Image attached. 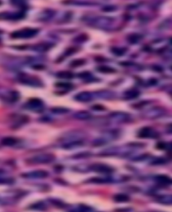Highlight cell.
Here are the masks:
<instances>
[{"label": "cell", "mask_w": 172, "mask_h": 212, "mask_svg": "<svg viewBox=\"0 0 172 212\" xmlns=\"http://www.w3.org/2000/svg\"><path fill=\"white\" fill-rule=\"evenodd\" d=\"M89 24L93 27L102 30H110L114 25V20L112 18L100 16L89 20Z\"/></svg>", "instance_id": "cell-1"}, {"label": "cell", "mask_w": 172, "mask_h": 212, "mask_svg": "<svg viewBox=\"0 0 172 212\" xmlns=\"http://www.w3.org/2000/svg\"><path fill=\"white\" fill-rule=\"evenodd\" d=\"M18 81L24 85H30L32 87H40L43 86V83L37 77L22 73L18 76Z\"/></svg>", "instance_id": "cell-2"}, {"label": "cell", "mask_w": 172, "mask_h": 212, "mask_svg": "<svg viewBox=\"0 0 172 212\" xmlns=\"http://www.w3.org/2000/svg\"><path fill=\"white\" fill-rule=\"evenodd\" d=\"M38 33V30L34 28H24L22 30L14 31L11 34L12 38H31Z\"/></svg>", "instance_id": "cell-3"}, {"label": "cell", "mask_w": 172, "mask_h": 212, "mask_svg": "<svg viewBox=\"0 0 172 212\" xmlns=\"http://www.w3.org/2000/svg\"><path fill=\"white\" fill-rule=\"evenodd\" d=\"M55 159V155L50 153L40 154L31 157L28 161L32 164H48L54 161Z\"/></svg>", "instance_id": "cell-4"}, {"label": "cell", "mask_w": 172, "mask_h": 212, "mask_svg": "<svg viewBox=\"0 0 172 212\" xmlns=\"http://www.w3.org/2000/svg\"><path fill=\"white\" fill-rule=\"evenodd\" d=\"M25 107L28 109L30 110V111L40 112L44 109V105L41 99L38 98H32L28 101V102L25 105Z\"/></svg>", "instance_id": "cell-5"}, {"label": "cell", "mask_w": 172, "mask_h": 212, "mask_svg": "<svg viewBox=\"0 0 172 212\" xmlns=\"http://www.w3.org/2000/svg\"><path fill=\"white\" fill-rule=\"evenodd\" d=\"M118 136L117 132L116 131H111L105 133L103 136L100 138H98L95 140H93V144L94 146H101L107 143L108 142L116 139Z\"/></svg>", "instance_id": "cell-6"}, {"label": "cell", "mask_w": 172, "mask_h": 212, "mask_svg": "<svg viewBox=\"0 0 172 212\" xmlns=\"http://www.w3.org/2000/svg\"><path fill=\"white\" fill-rule=\"evenodd\" d=\"M89 169L96 173L101 174H110L114 172V169L112 166L102 163H95L89 167Z\"/></svg>", "instance_id": "cell-7"}, {"label": "cell", "mask_w": 172, "mask_h": 212, "mask_svg": "<svg viewBox=\"0 0 172 212\" xmlns=\"http://www.w3.org/2000/svg\"><path fill=\"white\" fill-rule=\"evenodd\" d=\"M138 136L142 138H157L159 136V134L153 128L144 127L139 130Z\"/></svg>", "instance_id": "cell-8"}, {"label": "cell", "mask_w": 172, "mask_h": 212, "mask_svg": "<svg viewBox=\"0 0 172 212\" xmlns=\"http://www.w3.org/2000/svg\"><path fill=\"white\" fill-rule=\"evenodd\" d=\"M165 110L160 107H155L151 108L144 113L145 117L148 119H156V118L160 117L165 115Z\"/></svg>", "instance_id": "cell-9"}, {"label": "cell", "mask_w": 172, "mask_h": 212, "mask_svg": "<svg viewBox=\"0 0 172 212\" xmlns=\"http://www.w3.org/2000/svg\"><path fill=\"white\" fill-rule=\"evenodd\" d=\"M109 118L110 120H111L113 121L121 123V122H126L129 121L130 118V116L127 113L122 112H116L110 113L109 116Z\"/></svg>", "instance_id": "cell-10"}, {"label": "cell", "mask_w": 172, "mask_h": 212, "mask_svg": "<svg viewBox=\"0 0 172 212\" xmlns=\"http://www.w3.org/2000/svg\"><path fill=\"white\" fill-rule=\"evenodd\" d=\"M22 177L28 179H45L48 176V173L44 170H32L30 172L24 173L22 175Z\"/></svg>", "instance_id": "cell-11"}, {"label": "cell", "mask_w": 172, "mask_h": 212, "mask_svg": "<svg viewBox=\"0 0 172 212\" xmlns=\"http://www.w3.org/2000/svg\"><path fill=\"white\" fill-rule=\"evenodd\" d=\"M25 17V14L23 12H3L0 13V20H21Z\"/></svg>", "instance_id": "cell-12"}, {"label": "cell", "mask_w": 172, "mask_h": 212, "mask_svg": "<svg viewBox=\"0 0 172 212\" xmlns=\"http://www.w3.org/2000/svg\"><path fill=\"white\" fill-rule=\"evenodd\" d=\"M93 98V94L89 91L80 92L75 96V99L79 102H89Z\"/></svg>", "instance_id": "cell-13"}, {"label": "cell", "mask_w": 172, "mask_h": 212, "mask_svg": "<svg viewBox=\"0 0 172 212\" xmlns=\"http://www.w3.org/2000/svg\"><path fill=\"white\" fill-rule=\"evenodd\" d=\"M94 96H96L97 98L102 99H112L115 96V94L111 91L100 90L94 93L93 97Z\"/></svg>", "instance_id": "cell-14"}, {"label": "cell", "mask_w": 172, "mask_h": 212, "mask_svg": "<svg viewBox=\"0 0 172 212\" xmlns=\"http://www.w3.org/2000/svg\"><path fill=\"white\" fill-rule=\"evenodd\" d=\"M52 44L48 42H42L36 44L32 47V50L38 52H46L52 47Z\"/></svg>", "instance_id": "cell-15"}, {"label": "cell", "mask_w": 172, "mask_h": 212, "mask_svg": "<svg viewBox=\"0 0 172 212\" xmlns=\"http://www.w3.org/2000/svg\"><path fill=\"white\" fill-rule=\"evenodd\" d=\"M155 180L158 184L161 185H172V178L167 175L160 174L155 178Z\"/></svg>", "instance_id": "cell-16"}, {"label": "cell", "mask_w": 172, "mask_h": 212, "mask_svg": "<svg viewBox=\"0 0 172 212\" xmlns=\"http://www.w3.org/2000/svg\"><path fill=\"white\" fill-rule=\"evenodd\" d=\"M113 181V179L111 177H93L89 179L88 181V183H96V184H106Z\"/></svg>", "instance_id": "cell-17"}, {"label": "cell", "mask_w": 172, "mask_h": 212, "mask_svg": "<svg viewBox=\"0 0 172 212\" xmlns=\"http://www.w3.org/2000/svg\"><path fill=\"white\" fill-rule=\"evenodd\" d=\"M157 201L163 205H172V194L164 195L159 196L157 199Z\"/></svg>", "instance_id": "cell-18"}, {"label": "cell", "mask_w": 172, "mask_h": 212, "mask_svg": "<svg viewBox=\"0 0 172 212\" xmlns=\"http://www.w3.org/2000/svg\"><path fill=\"white\" fill-rule=\"evenodd\" d=\"M73 117H74L76 120H87L91 117V114H90L89 112L85 111V110H81V111L76 112L74 115H73Z\"/></svg>", "instance_id": "cell-19"}, {"label": "cell", "mask_w": 172, "mask_h": 212, "mask_svg": "<svg viewBox=\"0 0 172 212\" xmlns=\"http://www.w3.org/2000/svg\"><path fill=\"white\" fill-rule=\"evenodd\" d=\"M140 95L139 92L137 89H129L124 93V98L126 99H133L137 98Z\"/></svg>", "instance_id": "cell-20"}, {"label": "cell", "mask_w": 172, "mask_h": 212, "mask_svg": "<svg viewBox=\"0 0 172 212\" xmlns=\"http://www.w3.org/2000/svg\"><path fill=\"white\" fill-rule=\"evenodd\" d=\"M69 212H96L91 207L86 205H79L75 208H73Z\"/></svg>", "instance_id": "cell-21"}, {"label": "cell", "mask_w": 172, "mask_h": 212, "mask_svg": "<svg viewBox=\"0 0 172 212\" xmlns=\"http://www.w3.org/2000/svg\"><path fill=\"white\" fill-rule=\"evenodd\" d=\"M114 200L118 202V203H124V202H128L130 201V197L128 195L124 194V193H118L114 195Z\"/></svg>", "instance_id": "cell-22"}, {"label": "cell", "mask_w": 172, "mask_h": 212, "mask_svg": "<svg viewBox=\"0 0 172 212\" xmlns=\"http://www.w3.org/2000/svg\"><path fill=\"white\" fill-rule=\"evenodd\" d=\"M73 76L74 75L71 72L67 71H59L57 73V77L62 79H71L73 78Z\"/></svg>", "instance_id": "cell-23"}, {"label": "cell", "mask_w": 172, "mask_h": 212, "mask_svg": "<svg viewBox=\"0 0 172 212\" xmlns=\"http://www.w3.org/2000/svg\"><path fill=\"white\" fill-rule=\"evenodd\" d=\"M17 143V139L14 137H5L2 140V144L4 146H12Z\"/></svg>", "instance_id": "cell-24"}, {"label": "cell", "mask_w": 172, "mask_h": 212, "mask_svg": "<svg viewBox=\"0 0 172 212\" xmlns=\"http://www.w3.org/2000/svg\"><path fill=\"white\" fill-rule=\"evenodd\" d=\"M142 36L138 34H132L129 35L127 37L128 42L130 44H137L141 41L142 39Z\"/></svg>", "instance_id": "cell-25"}, {"label": "cell", "mask_w": 172, "mask_h": 212, "mask_svg": "<svg viewBox=\"0 0 172 212\" xmlns=\"http://www.w3.org/2000/svg\"><path fill=\"white\" fill-rule=\"evenodd\" d=\"M127 51L126 48L124 47H117L114 46L111 48V51L114 55L116 56H122L125 54V52Z\"/></svg>", "instance_id": "cell-26"}, {"label": "cell", "mask_w": 172, "mask_h": 212, "mask_svg": "<svg viewBox=\"0 0 172 212\" xmlns=\"http://www.w3.org/2000/svg\"><path fill=\"white\" fill-rule=\"evenodd\" d=\"M97 71L102 73H106V74H109V73H114L116 71L115 69L113 68L112 67H108V66H100L97 68Z\"/></svg>", "instance_id": "cell-27"}, {"label": "cell", "mask_w": 172, "mask_h": 212, "mask_svg": "<svg viewBox=\"0 0 172 212\" xmlns=\"http://www.w3.org/2000/svg\"><path fill=\"white\" fill-rule=\"evenodd\" d=\"M51 112L55 114H65L69 112V109L63 107H55L51 109Z\"/></svg>", "instance_id": "cell-28"}, {"label": "cell", "mask_w": 172, "mask_h": 212, "mask_svg": "<svg viewBox=\"0 0 172 212\" xmlns=\"http://www.w3.org/2000/svg\"><path fill=\"white\" fill-rule=\"evenodd\" d=\"M78 77L80 79H84L86 81H90L91 80H93V77L92 75L91 74V73L88 71H85L83 73H80L78 75Z\"/></svg>", "instance_id": "cell-29"}, {"label": "cell", "mask_w": 172, "mask_h": 212, "mask_svg": "<svg viewBox=\"0 0 172 212\" xmlns=\"http://www.w3.org/2000/svg\"><path fill=\"white\" fill-rule=\"evenodd\" d=\"M85 60L84 59H75L74 60H73L70 64V67L73 68L78 67L80 66H82V65L85 64Z\"/></svg>", "instance_id": "cell-30"}, {"label": "cell", "mask_w": 172, "mask_h": 212, "mask_svg": "<svg viewBox=\"0 0 172 212\" xmlns=\"http://www.w3.org/2000/svg\"><path fill=\"white\" fill-rule=\"evenodd\" d=\"M32 208L36 210L43 211L47 209V205L44 202H38L32 206Z\"/></svg>", "instance_id": "cell-31"}, {"label": "cell", "mask_w": 172, "mask_h": 212, "mask_svg": "<svg viewBox=\"0 0 172 212\" xmlns=\"http://www.w3.org/2000/svg\"><path fill=\"white\" fill-rule=\"evenodd\" d=\"M88 36L85 34H81L78 36H77L76 38H74V42L77 43H82L84 42H85L86 40H88Z\"/></svg>", "instance_id": "cell-32"}, {"label": "cell", "mask_w": 172, "mask_h": 212, "mask_svg": "<svg viewBox=\"0 0 172 212\" xmlns=\"http://www.w3.org/2000/svg\"><path fill=\"white\" fill-rule=\"evenodd\" d=\"M55 86L58 88H62L65 89H71L73 87V85L69 83H57Z\"/></svg>", "instance_id": "cell-33"}, {"label": "cell", "mask_w": 172, "mask_h": 212, "mask_svg": "<svg viewBox=\"0 0 172 212\" xmlns=\"http://www.w3.org/2000/svg\"><path fill=\"white\" fill-rule=\"evenodd\" d=\"M10 3L11 4H13L14 6H18V7H24V6H26V3L27 2L25 1H21V0H14V1H11Z\"/></svg>", "instance_id": "cell-34"}, {"label": "cell", "mask_w": 172, "mask_h": 212, "mask_svg": "<svg viewBox=\"0 0 172 212\" xmlns=\"http://www.w3.org/2000/svg\"><path fill=\"white\" fill-rule=\"evenodd\" d=\"M14 181V179L8 177H0V184H11Z\"/></svg>", "instance_id": "cell-35"}, {"label": "cell", "mask_w": 172, "mask_h": 212, "mask_svg": "<svg viewBox=\"0 0 172 212\" xmlns=\"http://www.w3.org/2000/svg\"><path fill=\"white\" fill-rule=\"evenodd\" d=\"M54 14V11H52V10H46L43 12V17L42 19H45V20H48V19H50L52 18V16Z\"/></svg>", "instance_id": "cell-36"}, {"label": "cell", "mask_w": 172, "mask_h": 212, "mask_svg": "<svg viewBox=\"0 0 172 212\" xmlns=\"http://www.w3.org/2000/svg\"><path fill=\"white\" fill-rule=\"evenodd\" d=\"M165 160L162 158H155L154 160L152 161V164L153 165H159V164H163V163H165Z\"/></svg>", "instance_id": "cell-37"}, {"label": "cell", "mask_w": 172, "mask_h": 212, "mask_svg": "<svg viewBox=\"0 0 172 212\" xmlns=\"http://www.w3.org/2000/svg\"><path fill=\"white\" fill-rule=\"evenodd\" d=\"M50 201L52 203L53 205H55L56 206H58V207H63L64 205L62 202L59 200H56V199H51Z\"/></svg>", "instance_id": "cell-38"}, {"label": "cell", "mask_w": 172, "mask_h": 212, "mask_svg": "<svg viewBox=\"0 0 172 212\" xmlns=\"http://www.w3.org/2000/svg\"><path fill=\"white\" fill-rule=\"evenodd\" d=\"M75 52H76V50L75 49V48H69L66 51V52H65V55L69 56V55H71L73 54V53H75Z\"/></svg>", "instance_id": "cell-39"}, {"label": "cell", "mask_w": 172, "mask_h": 212, "mask_svg": "<svg viewBox=\"0 0 172 212\" xmlns=\"http://www.w3.org/2000/svg\"><path fill=\"white\" fill-rule=\"evenodd\" d=\"M93 109H95V110H97V111H102V110H104L105 108L103 107V106L101 105H96L92 107Z\"/></svg>", "instance_id": "cell-40"}, {"label": "cell", "mask_w": 172, "mask_h": 212, "mask_svg": "<svg viewBox=\"0 0 172 212\" xmlns=\"http://www.w3.org/2000/svg\"><path fill=\"white\" fill-rule=\"evenodd\" d=\"M167 132L168 133L172 134V124H169L167 127Z\"/></svg>", "instance_id": "cell-41"}, {"label": "cell", "mask_w": 172, "mask_h": 212, "mask_svg": "<svg viewBox=\"0 0 172 212\" xmlns=\"http://www.w3.org/2000/svg\"><path fill=\"white\" fill-rule=\"evenodd\" d=\"M170 42H171V44H172V38H171V40H170Z\"/></svg>", "instance_id": "cell-42"}, {"label": "cell", "mask_w": 172, "mask_h": 212, "mask_svg": "<svg viewBox=\"0 0 172 212\" xmlns=\"http://www.w3.org/2000/svg\"><path fill=\"white\" fill-rule=\"evenodd\" d=\"M1 3H2V2H0V5H1Z\"/></svg>", "instance_id": "cell-43"}, {"label": "cell", "mask_w": 172, "mask_h": 212, "mask_svg": "<svg viewBox=\"0 0 172 212\" xmlns=\"http://www.w3.org/2000/svg\"><path fill=\"white\" fill-rule=\"evenodd\" d=\"M171 95H172V93H171Z\"/></svg>", "instance_id": "cell-44"}]
</instances>
